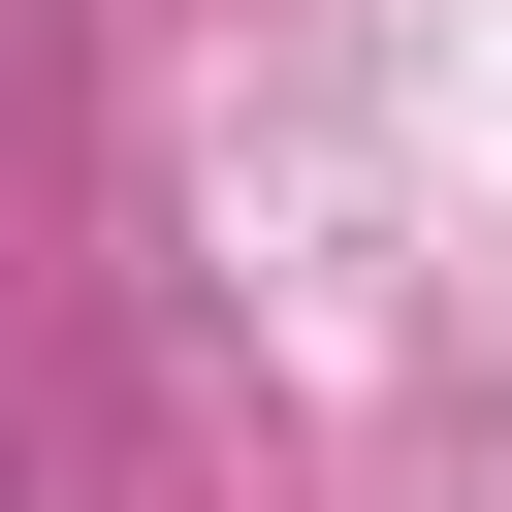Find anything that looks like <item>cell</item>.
<instances>
[{
  "mask_svg": "<svg viewBox=\"0 0 512 512\" xmlns=\"http://www.w3.org/2000/svg\"><path fill=\"white\" fill-rule=\"evenodd\" d=\"M0 128H32V0H0Z\"/></svg>",
  "mask_w": 512,
  "mask_h": 512,
  "instance_id": "obj_1",
  "label": "cell"
},
{
  "mask_svg": "<svg viewBox=\"0 0 512 512\" xmlns=\"http://www.w3.org/2000/svg\"><path fill=\"white\" fill-rule=\"evenodd\" d=\"M0 512H64V480H32V416H0Z\"/></svg>",
  "mask_w": 512,
  "mask_h": 512,
  "instance_id": "obj_2",
  "label": "cell"
}]
</instances>
